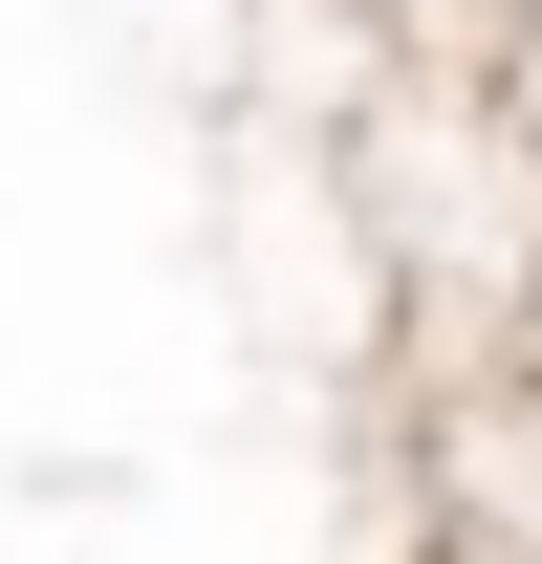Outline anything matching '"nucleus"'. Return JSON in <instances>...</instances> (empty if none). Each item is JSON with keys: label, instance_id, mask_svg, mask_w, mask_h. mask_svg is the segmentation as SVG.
Wrapping results in <instances>:
<instances>
[{"label": "nucleus", "instance_id": "nucleus-1", "mask_svg": "<svg viewBox=\"0 0 542 564\" xmlns=\"http://www.w3.org/2000/svg\"><path fill=\"white\" fill-rule=\"evenodd\" d=\"M412 564H521V543H434V521H412Z\"/></svg>", "mask_w": 542, "mask_h": 564}]
</instances>
